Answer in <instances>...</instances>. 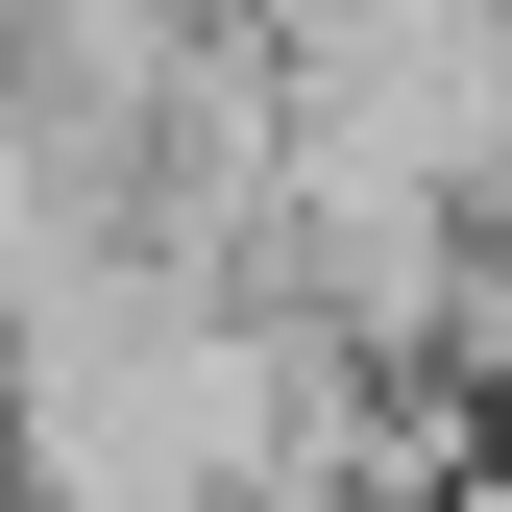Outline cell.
<instances>
[{"mask_svg": "<svg viewBox=\"0 0 512 512\" xmlns=\"http://www.w3.org/2000/svg\"><path fill=\"white\" fill-rule=\"evenodd\" d=\"M464 415L512 439V196H488V244H464Z\"/></svg>", "mask_w": 512, "mask_h": 512, "instance_id": "obj_2", "label": "cell"}, {"mask_svg": "<svg viewBox=\"0 0 512 512\" xmlns=\"http://www.w3.org/2000/svg\"><path fill=\"white\" fill-rule=\"evenodd\" d=\"M98 244H122V122H74L25 49H0V317H25V293H74Z\"/></svg>", "mask_w": 512, "mask_h": 512, "instance_id": "obj_1", "label": "cell"}]
</instances>
